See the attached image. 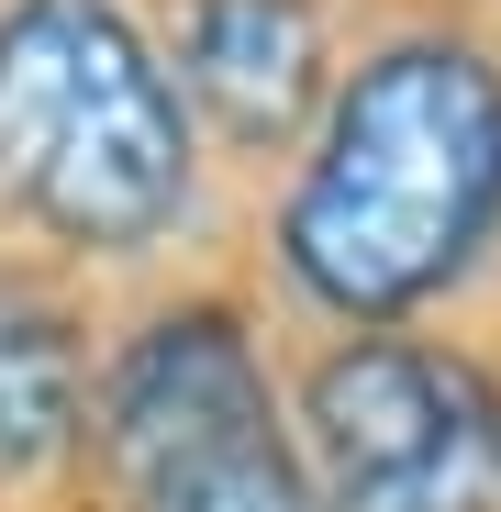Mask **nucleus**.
<instances>
[{
  "label": "nucleus",
  "mask_w": 501,
  "mask_h": 512,
  "mask_svg": "<svg viewBox=\"0 0 501 512\" xmlns=\"http://www.w3.org/2000/svg\"><path fill=\"white\" fill-rule=\"evenodd\" d=\"M179 90L234 145H279L323 90V34L301 0H190L179 12Z\"/></svg>",
  "instance_id": "nucleus-5"
},
{
  "label": "nucleus",
  "mask_w": 501,
  "mask_h": 512,
  "mask_svg": "<svg viewBox=\"0 0 501 512\" xmlns=\"http://www.w3.org/2000/svg\"><path fill=\"white\" fill-rule=\"evenodd\" d=\"M112 457L134 512H323L234 312H156L112 368Z\"/></svg>",
  "instance_id": "nucleus-3"
},
{
  "label": "nucleus",
  "mask_w": 501,
  "mask_h": 512,
  "mask_svg": "<svg viewBox=\"0 0 501 512\" xmlns=\"http://www.w3.org/2000/svg\"><path fill=\"white\" fill-rule=\"evenodd\" d=\"M0 212L90 256L190 212V90L123 0H0Z\"/></svg>",
  "instance_id": "nucleus-2"
},
{
  "label": "nucleus",
  "mask_w": 501,
  "mask_h": 512,
  "mask_svg": "<svg viewBox=\"0 0 501 512\" xmlns=\"http://www.w3.org/2000/svg\"><path fill=\"white\" fill-rule=\"evenodd\" d=\"M501 234V56L401 34L334 90L279 212L290 279L334 323H401L457 290Z\"/></svg>",
  "instance_id": "nucleus-1"
},
{
  "label": "nucleus",
  "mask_w": 501,
  "mask_h": 512,
  "mask_svg": "<svg viewBox=\"0 0 501 512\" xmlns=\"http://www.w3.org/2000/svg\"><path fill=\"white\" fill-rule=\"evenodd\" d=\"M67 435H78V346L34 290L0 279V479L56 468Z\"/></svg>",
  "instance_id": "nucleus-6"
},
{
  "label": "nucleus",
  "mask_w": 501,
  "mask_h": 512,
  "mask_svg": "<svg viewBox=\"0 0 501 512\" xmlns=\"http://www.w3.org/2000/svg\"><path fill=\"white\" fill-rule=\"evenodd\" d=\"M323 512H501V390L435 346H368L312 368Z\"/></svg>",
  "instance_id": "nucleus-4"
}]
</instances>
